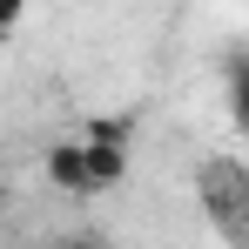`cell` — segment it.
<instances>
[{"instance_id": "cell-3", "label": "cell", "mask_w": 249, "mask_h": 249, "mask_svg": "<svg viewBox=\"0 0 249 249\" xmlns=\"http://www.w3.org/2000/svg\"><path fill=\"white\" fill-rule=\"evenodd\" d=\"M27 7H34V0H0V41H7V34L27 20Z\"/></svg>"}, {"instance_id": "cell-1", "label": "cell", "mask_w": 249, "mask_h": 249, "mask_svg": "<svg viewBox=\"0 0 249 249\" xmlns=\"http://www.w3.org/2000/svg\"><path fill=\"white\" fill-rule=\"evenodd\" d=\"M41 175L61 189V196H108V189L128 175L122 128H88V135H74V142H54L47 162H41Z\"/></svg>"}, {"instance_id": "cell-2", "label": "cell", "mask_w": 249, "mask_h": 249, "mask_svg": "<svg viewBox=\"0 0 249 249\" xmlns=\"http://www.w3.org/2000/svg\"><path fill=\"white\" fill-rule=\"evenodd\" d=\"M196 209L222 243H249V162L215 148L196 162Z\"/></svg>"}]
</instances>
